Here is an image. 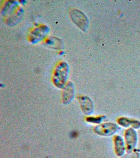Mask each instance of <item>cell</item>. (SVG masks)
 Returning a JSON list of instances; mask_svg holds the SVG:
<instances>
[{
	"label": "cell",
	"instance_id": "cell-4",
	"mask_svg": "<svg viewBox=\"0 0 140 158\" xmlns=\"http://www.w3.org/2000/svg\"><path fill=\"white\" fill-rule=\"evenodd\" d=\"M70 17L72 20L82 30H85L87 22L85 16L82 12L77 10H73L70 12Z\"/></svg>",
	"mask_w": 140,
	"mask_h": 158
},
{
	"label": "cell",
	"instance_id": "cell-7",
	"mask_svg": "<svg viewBox=\"0 0 140 158\" xmlns=\"http://www.w3.org/2000/svg\"><path fill=\"white\" fill-rule=\"evenodd\" d=\"M128 153V154H126L121 158H139V154L136 152H131Z\"/></svg>",
	"mask_w": 140,
	"mask_h": 158
},
{
	"label": "cell",
	"instance_id": "cell-8",
	"mask_svg": "<svg viewBox=\"0 0 140 158\" xmlns=\"http://www.w3.org/2000/svg\"><path fill=\"white\" fill-rule=\"evenodd\" d=\"M103 118H104V117L102 116V117H98V118H90V119H89V121L90 122H94V123H99L101 122Z\"/></svg>",
	"mask_w": 140,
	"mask_h": 158
},
{
	"label": "cell",
	"instance_id": "cell-1",
	"mask_svg": "<svg viewBox=\"0 0 140 158\" xmlns=\"http://www.w3.org/2000/svg\"><path fill=\"white\" fill-rule=\"evenodd\" d=\"M69 67L65 62H62L56 66L54 73V79L55 83H58L59 86L63 84L68 73Z\"/></svg>",
	"mask_w": 140,
	"mask_h": 158
},
{
	"label": "cell",
	"instance_id": "cell-3",
	"mask_svg": "<svg viewBox=\"0 0 140 158\" xmlns=\"http://www.w3.org/2000/svg\"><path fill=\"white\" fill-rule=\"evenodd\" d=\"M126 150L128 153L132 152L137 144V137L136 131L132 128L127 130L125 132Z\"/></svg>",
	"mask_w": 140,
	"mask_h": 158
},
{
	"label": "cell",
	"instance_id": "cell-5",
	"mask_svg": "<svg viewBox=\"0 0 140 158\" xmlns=\"http://www.w3.org/2000/svg\"><path fill=\"white\" fill-rule=\"evenodd\" d=\"M115 152L116 154L119 156L123 155L125 153V148L123 139L120 136H116L114 138Z\"/></svg>",
	"mask_w": 140,
	"mask_h": 158
},
{
	"label": "cell",
	"instance_id": "cell-2",
	"mask_svg": "<svg viewBox=\"0 0 140 158\" xmlns=\"http://www.w3.org/2000/svg\"><path fill=\"white\" fill-rule=\"evenodd\" d=\"M119 128L114 123H105L96 127L95 131L96 133L101 135L109 136L114 134Z\"/></svg>",
	"mask_w": 140,
	"mask_h": 158
},
{
	"label": "cell",
	"instance_id": "cell-6",
	"mask_svg": "<svg viewBox=\"0 0 140 158\" xmlns=\"http://www.w3.org/2000/svg\"><path fill=\"white\" fill-rule=\"evenodd\" d=\"M134 121L130 120L128 118H120L118 120V123L119 124L121 125L123 127H127L131 125L133 126V125Z\"/></svg>",
	"mask_w": 140,
	"mask_h": 158
}]
</instances>
